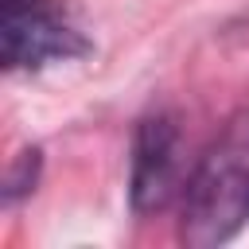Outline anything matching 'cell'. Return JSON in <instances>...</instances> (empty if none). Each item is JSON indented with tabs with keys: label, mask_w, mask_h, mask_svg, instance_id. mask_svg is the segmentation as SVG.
Listing matches in <instances>:
<instances>
[{
	"label": "cell",
	"mask_w": 249,
	"mask_h": 249,
	"mask_svg": "<svg viewBox=\"0 0 249 249\" xmlns=\"http://www.w3.org/2000/svg\"><path fill=\"white\" fill-rule=\"evenodd\" d=\"M249 218V109L233 113L187 179L179 237L191 249L230 241Z\"/></svg>",
	"instance_id": "1"
},
{
	"label": "cell",
	"mask_w": 249,
	"mask_h": 249,
	"mask_svg": "<svg viewBox=\"0 0 249 249\" xmlns=\"http://www.w3.org/2000/svg\"><path fill=\"white\" fill-rule=\"evenodd\" d=\"M89 54L62 0H0V58L8 70H39Z\"/></svg>",
	"instance_id": "2"
},
{
	"label": "cell",
	"mask_w": 249,
	"mask_h": 249,
	"mask_svg": "<svg viewBox=\"0 0 249 249\" xmlns=\"http://www.w3.org/2000/svg\"><path fill=\"white\" fill-rule=\"evenodd\" d=\"M175 187H179V128L163 113L144 117L132 136V175H128L132 210L136 214L163 210Z\"/></svg>",
	"instance_id": "3"
},
{
	"label": "cell",
	"mask_w": 249,
	"mask_h": 249,
	"mask_svg": "<svg viewBox=\"0 0 249 249\" xmlns=\"http://www.w3.org/2000/svg\"><path fill=\"white\" fill-rule=\"evenodd\" d=\"M39 163H43L39 148H23V152L12 160V167L4 171V206H12L16 198H23L27 191H35V179H39Z\"/></svg>",
	"instance_id": "4"
}]
</instances>
